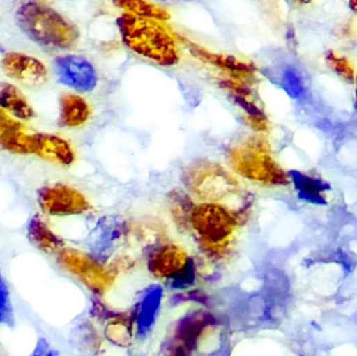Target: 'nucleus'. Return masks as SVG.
Listing matches in <instances>:
<instances>
[{"label": "nucleus", "mask_w": 357, "mask_h": 356, "mask_svg": "<svg viewBox=\"0 0 357 356\" xmlns=\"http://www.w3.org/2000/svg\"><path fill=\"white\" fill-rule=\"evenodd\" d=\"M27 238L38 250L47 254H58L65 245L62 238L40 215H33L26 227Z\"/></svg>", "instance_id": "f3484780"}, {"label": "nucleus", "mask_w": 357, "mask_h": 356, "mask_svg": "<svg viewBox=\"0 0 357 356\" xmlns=\"http://www.w3.org/2000/svg\"><path fill=\"white\" fill-rule=\"evenodd\" d=\"M247 205L233 208L226 203H195L189 217V232L206 258L222 263L233 254L237 232L249 217Z\"/></svg>", "instance_id": "f257e3e1"}, {"label": "nucleus", "mask_w": 357, "mask_h": 356, "mask_svg": "<svg viewBox=\"0 0 357 356\" xmlns=\"http://www.w3.org/2000/svg\"><path fill=\"white\" fill-rule=\"evenodd\" d=\"M274 77L275 82L293 100H300L306 95L307 86L305 77L295 65L289 63L280 65L275 71Z\"/></svg>", "instance_id": "6ab92c4d"}, {"label": "nucleus", "mask_w": 357, "mask_h": 356, "mask_svg": "<svg viewBox=\"0 0 357 356\" xmlns=\"http://www.w3.org/2000/svg\"><path fill=\"white\" fill-rule=\"evenodd\" d=\"M14 324V311L10 290L0 272V325L12 326Z\"/></svg>", "instance_id": "393cba45"}, {"label": "nucleus", "mask_w": 357, "mask_h": 356, "mask_svg": "<svg viewBox=\"0 0 357 356\" xmlns=\"http://www.w3.org/2000/svg\"><path fill=\"white\" fill-rule=\"evenodd\" d=\"M181 42L193 58L211 68L216 69L220 73V77L243 82L252 86L257 83V67L253 63L241 60L231 54L213 52L183 37H181Z\"/></svg>", "instance_id": "9d476101"}, {"label": "nucleus", "mask_w": 357, "mask_h": 356, "mask_svg": "<svg viewBox=\"0 0 357 356\" xmlns=\"http://www.w3.org/2000/svg\"><path fill=\"white\" fill-rule=\"evenodd\" d=\"M0 68L6 77L29 88L40 87L48 79L47 68L44 63L23 52L4 54L0 60Z\"/></svg>", "instance_id": "ddd939ff"}, {"label": "nucleus", "mask_w": 357, "mask_h": 356, "mask_svg": "<svg viewBox=\"0 0 357 356\" xmlns=\"http://www.w3.org/2000/svg\"><path fill=\"white\" fill-rule=\"evenodd\" d=\"M356 107L357 108V77H356Z\"/></svg>", "instance_id": "c85d7f7f"}, {"label": "nucleus", "mask_w": 357, "mask_h": 356, "mask_svg": "<svg viewBox=\"0 0 357 356\" xmlns=\"http://www.w3.org/2000/svg\"><path fill=\"white\" fill-rule=\"evenodd\" d=\"M56 256V263L63 271L98 297L108 294L121 274L113 261L102 263L94 255L79 249L64 247Z\"/></svg>", "instance_id": "423d86ee"}, {"label": "nucleus", "mask_w": 357, "mask_h": 356, "mask_svg": "<svg viewBox=\"0 0 357 356\" xmlns=\"http://www.w3.org/2000/svg\"><path fill=\"white\" fill-rule=\"evenodd\" d=\"M94 316L104 322V336L108 342L121 348L133 343L136 334L135 318L129 311H111L96 303Z\"/></svg>", "instance_id": "4468645a"}, {"label": "nucleus", "mask_w": 357, "mask_h": 356, "mask_svg": "<svg viewBox=\"0 0 357 356\" xmlns=\"http://www.w3.org/2000/svg\"><path fill=\"white\" fill-rule=\"evenodd\" d=\"M54 67L59 83L77 93H89L98 87V71L86 56L63 54L54 59Z\"/></svg>", "instance_id": "f8f14e48"}, {"label": "nucleus", "mask_w": 357, "mask_h": 356, "mask_svg": "<svg viewBox=\"0 0 357 356\" xmlns=\"http://www.w3.org/2000/svg\"><path fill=\"white\" fill-rule=\"evenodd\" d=\"M226 162L237 177L260 185L285 186L291 179V175L275 160L262 134L232 142L226 150Z\"/></svg>", "instance_id": "7ed1b4c3"}, {"label": "nucleus", "mask_w": 357, "mask_h": 356, "mask_svg": "<svg viewBox=\"0 0 357 356\" xmlns=\"http://www.w3.org/2000/svg\"><path fill=\"white\" fill-rule=\"evenodd\" d=\"M116 24L123 45L137 56L162 67L180 62L181 37L165 21L123 13Z\"/></svg>", "instance_id": "f03ea898"}, {"label": "nucleus", "mask_w": 357, "mask_h": 356, "mask_svg": "<svg viewBox=\"0 0 357 356\" xmlns=\"http://www.w3.org/2000/svg\"><path fill=\"white\" fill-rule=\"evenodd\" d=\"M349 8L352 12L357 14V0H349Z\"/></svg>", "instance_id": "cd10ccee"}, {"label": "nucleus", "mask_w": 357, "mask_h": 356, "mask_svg": "<svg viewBox=\"0 0 357 356\" xmlns=\"http://www.w3.org/2000/svg\"><path fill=\"white\" fill-rule=\"evenodd\" d=\"M289 1L295 4H299V6H306V4H310L312 0H289Z\"/></svg>", "instance_id": "bb28decb"}, {"label": "nucleus", "mask_w": 357, "mask_h": 356, "mask_svg": "<svg viewBox=\"0 0 357 356\" xmlns=\"http://www.w3.org/2000/svg\"><path fill=\"white\" fill-rule=\"evenodd\" d=\"M33 355H56L52 348H50V344L46 342L44 339H40L38 341L37 346H36L35 351L33 353Z\"/></svg>", "instance_id": "a878e982"}, {"label": "nucleus", "mask_w": 357, "mask_h": 356, "mask_svg": "<svg viewBox=\"0 0 357 356\" xmlns=\"http://www.w3.org/2000/svg\"><path fill=\"white\" fill-rule=\"evenodd\" d=\"M16 21L21 31L38 45L52 49L75 47L79 39L77 27L62 14L36 0L19 6Z\"/></svg>", "instance_id": "20e7f679"}, {"label": "nucleus", "mask_w": 357, "mask_h": 356, "mask_svg": "<svg viewBox=\"0 0 357 356\" xmlns=\"http://www.w3.org/2000/svg\"><path fill=\"white\" fill-rule=\"evenodd\" d=\"M218 321L212 314L197 311L183 317L172 328L165 353L173 355H195L214 336Z\"/></svg>", "instance_id": "0eeeda50"}, {"label": "nucleus", "mask_w": 357, "mask_h": 356, "mask_svg": "<svg viewBox=\"0 0 357 356\" xmlns=\"http://www.w3.org/2000/svg\"><path fill=\"white\" fill-rule=\"evenodd\" d=\"M2 52H3V49H2L1 46H0V54H1Z\"/></svg>", "instance_id": "c756f323"}, {"label": "nucleus", "mask_w": 357, "mask_h": 356, "mask_svg": "<svg viewBox=\"0 0 357 356\" xmlns=\"http://www.w3.org/2000/svg\"><path fill=\"white\" fill-rule=\"evenodd\" d=\"M38 204L43 212L52 217H73L89 213L92 203L84 192L69 184L56 182L40 188Z\"/></svg>", "instance_id": "1a4fd4ad"}, {"label": "nucleus", "mask_w": 357, "mask_h": 356, "mask_svg": "<svg viewBox=\"0 0 357 356\" xmlns=\"http://www.w3.org/2000/svg\"><path fill=\"white\" fill-rule=\"evenodd\" d=\"M186 189H175L169 192L167 198L169 213L178 229L189 232V217L195 202Z\"/></svg>", "instance_id": "aec40b11"}, {"label": "nucleus", "mask_w": 357, "mask_h": 356, "mask_svg": "<svg viewBox=\"0 0 357 356\" xmlns=\"http://www.w3.org/2000/svg\"><path fill=\"white\" fill-rule=\"evenodd\" d=\"M216 84L228 95L229 100L243 112V121L250 129L259 134L268 131L270 121L255 98L254 86L220 77H218Z\"/></svg>", "instance_id": "9b49d317"}, {"label": "nucleus", "mask_w": 357, "mask_h": 356, "mask_svg": "<svg viewBox=\"0 0 357 356\" xmlns=\"http://www.w3.org/2000/svg\"><path fill=\"white\" fill-rule=\"evenodd\" d=\"M185 189L199 202L226 203L241 196L243 186L237 176L224 165L209 159H195L182 171Z\"/></svg>", "instance_id": "39448f33"}, {"label": "nucleus", "mask_w": 357, "mask_h": 356, "mask_svg": "<svg viewBox=\"0 0 357 356\" xmlns=\"http://www.w3.org/2000/svg\"><path fill=\"white\" fill-rule=\"evenodd\" d=\"M291 179L295 184L296 189L299 192L300 198L314 204H324L322 192L329 188L326 182L301 173H291Z\"/></svg>", "instance_id": "4be33fe9"}, {"label": "nucleus", "mask_w": 357, "mask_h": 356, "mask_svg": "<svg viewBox=\"0 0 357 356\" xmlns=\"http://www.w3.org/2000/svg\"><path fill=\"white\" fill-rule=\"evenodd\" d=\"M26 129L21 121L0 108V148L10 152L17 138Z\"/></svg>", "instance_id": "5701e85b"}, {"label": "nucleus", "mask_w": 357, "mask_h": 356, "mask_svg": "<svg viewBox=\"0 0 357 356\" xmlns=\"http://www.w3.org/2000/svg\"><path fill=\"white\" fill-rule=\"evenodd\" d=\"M146 268L156 279L183 282L192 273L193 263L184 247L162 240L151 249L146 257Z\"/></svg>", "instance_id": "6e6552de"}, {"label": "nucleus", "mask_w": 357, "mask_h": 356, "mask_svg": "<svg viewBox=\"0 0 357 356\" xmlns=\"http://www.w3.org/2000/svg\"><path fill=\"white\" fill-rule=\"evenodd\" d=\"M325 62L329 69L335 73L340 79L347 82V83L356 82L357 77L356 68H354L351 61L343 54H340L335 50H328L325 54Z\"/></svg>", "instance_id": "b1692460"}, {"label": "nucleus", "mask_w": 357, "mask_h": 356, "mask_svg": "<svg viewBox=\"0 0 357 356\" xmlns=\"http://www.w3.org/2000/svg\"><path fill=\"white\" fill-rule=\"evenodd\" d=\"M33 155L62 167H71L77 161V153L73 144L54 134L35 133Z\"/></svg>", "instance_id": "2eb2a0df"}, {"label": "nucleus", "mask_w": 357, "mask_h": 356, "mask_svg": "<svg viewBox=\"0 0 357 356\" xmlns=\"http://www.w3.org/2000/svg\"><path fill=\"white\" fill-rule=\"evenodd\" d=\"M91 107L77 93H63L59 100L58 123L65 129L83 127L91 117Z\"/></svg>", "instance_id": "dca6fc26"}, {"label": "nucleus", "mask_w": 357, "mask_h": 356, "mask_svg": "<svg viewBox=\"0 0 357 356\" xmlns=\"http://www.w3.org/2000/svg\"><path fill=\"white\" fill-rule=\"evenodd\" d=\"M112 2L117 8L133 16L158 19L165 22L172 18L171 13L167 8L151 0H112Z\"/></svg>", "instance_id": "412c9836"}, {"label": "nucleus", "mask_w": 357, "mask_h": 356, "mask_svg": "<svg viewBox=\"0 0 357 356\" xmlns=\"http://www.w3.org/2000/svg\"><path fill=\"white\" fill-rule=\"evenodd\" d=\"M0 108L21 121H31L36 115L26 96L8 82H0Z\"/></svg>", "instance_id": "a211bd4d"}]
</instances>
